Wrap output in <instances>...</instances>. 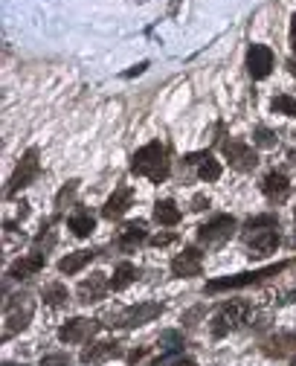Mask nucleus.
Instances as JSON below:
<instances>
[{
    "instance_id": "nucleus-1",
    "label": "nucleus",
    "mask_w": 296,
    "mask_h": 366,
    "mask_svg": "<svg viewBox=\"0 0 296 366\" xmlns=\"http://www.w3.org/2000/svg\"><path fill=\"white\" fill-rule=\"evenodd\" d=\"M131 169H134L137 175H142V177H148L151 183H163L169 177L172 163H169L166 148H163L160 143H148L134 157H131Z\"/></svg>"
},
{
    "instance_id": "nucleus-2",
    "label": "nucleus",
    "mask_w": 296,
    "mask_h": 366,
    "mask_svg": "<svg viewBox=\"0 0 296 366\" xmlns=\"http://www.w3.org/2000/svg\"><path fill=\"white\" fill-rule=\"evenodd\" d=\"M32 314H35V299L32 294H15L12 299H6V308H3V340H9L12 335L24 331L32 323Z\"/></svg>"
},
{
    "instance_id": "nucleus-3",
    "label": "nucleus",
    "mask_w": 296,
    "mask_h": 366,
    "mask_svg": "<svg viewBox=\"0 0 296 366\" xmlns=\"http://www.w3.org/2000/svg\"><path fill=\"white\" fill-rule=\"evenodd\" d=\"M290 262H276V264H268L261 271H247V273H236V276H224V279H212L206 282V294H218V291H227V288H244V285H256V282H265L276 273L288 271Z\"/></svg>"
},
{
    "instance_id": "nucleus-4",
    "label": "nucleus",
    "mask_w": 296,
    "mask_h": 366,
    "mask_svg": "<svg viewBox=\"0 0 296 366\" xmlns=\"http://www.w3.org/2000/svg\"><path fill=\"white\" fill-rule=\"evenodd\" d=\"M247 314H250V303H241V299L221 305V308H218V314L212 317V326H209V328H212V335H215V337L229 335V331L238 328V326L244 323Z\"/></svg>"
},
{
    "instance_id": "nucleus-5",
    "label": "nucleus",
    "mask_w": 296,
    "mask_h": 366,
    "mask_svg": "<svg viewBox=\"0 0 296 366\" xmlns=\"http://www.w3.org/2000/svg\"><path fill=\"white\" fill-rule=\"evenodd\" d=\"M233 232H236L233 215H215V218L206 221L204 227H197V241L206 247H221L224 241L233 239Z\"/></svg>"
},
{
    "instance_id": "nucleus-6",
    "label": "nucleus",
    "mask_w": 296,
    "mask_h": 366,
    "mask_svg": "<svg viewBox=\"0 0 296 366\" xmlns=\"http://www.w3.org/2000/svg\"><path fill=\"white\" fill-rule=\"evenodd\" d=\"M163 314V305L160 303H140V305H131V308H122L120 314H110V326L117 328H134V326H145L151 323L154 317Z\"/></svg>"
},
{
    "instance_id": "nucleus-7",
    "label": "nucleus",
    "mask_w": 296,
    "mask_h": 366,
    "mask_svg": "<svg viewBox=\"0 0 296 366\" xmlns=\"http://www.w3.org/2000/svg\"><path fill=\"white\" fill-rule=\"evenodd\" d=\"M38 172H41V163H38V152H35V148H29V152H26V154L21 157V163H18V169H15L12 180H9V186H6V195H15V192L26 189L29 183L38 177Z\"/></svg>"
},
{
    "instance_id": "nucleus-8",
    "label": "nucleus",
    "mask_w": 296,
    "mask_h": 366,
    "mask_svg": "<svg viewBox=\"0 0 296 366\" xmlns=\"http://www.w3.org/2000/svg\"><path fill=\"white\" fill-rule=\"evenodd\" d=\"M224 154H227L229 166H233L236 172H253L258 166L256 152L241 140H224Z\"/></svg>"
},
{
    "instance_id": "nucleus-9",
    "label": "nucleus",
    "mask_w": 296,
    "mask_h": 366,
    "mask_svg": "<svg viewBox=\"0 0 296 366\" xmlns=\"http://www.w3.org/2000/svg\"><path fill=\"white\" fill-rule=\"evenodd\" d=\"M204 271V253L197 247H186L183 253H177L172 259V273L180 279H189V276H201Z\"/></svg>"
},
{
    "instance_id": "nucleus-10",
    "label": "nucleus",
    "mask_w": 296,
    "mask_h": 366,
    "mask_svg": "<svg viewBox=\"0 0 296 366\" xmlns=\"http://www.w3.org/2000/svg\"><path fill=\"white\" fill-rule=\"evenodd\" d=\"M273 70V49L265 44H253L247 53V73L253 79H265Z\"/></svg>"
},
{
    "instance_id": "nucleus-11",
    "label": "nucleus",
    "mask_w": 296,
    "mask_h": 366,
    "mask_svg": "<svg viewBox=\"0 0 296 366\" xmlns=\"http://www.w3.org/2000/svg\"><path fill=\"white\" fill-rule=\"evenodd\" d=\"M96 328H99L96 320L76 317V320H70L67 326L58 328V340H61V343H85V340H90V337L96 335Z\"/></svg>"
},
{
    "instance_id": "nucleus-12",
    "label": "nucleus",
    "mask_w": 296,
    "mask_h": 366,
    "mask_svg": "<svg viewBox=\"0 0 296 366\" xmlns=\"http://www.w3.org/2000/svg\"><path fill=\"white\" fill-rule=\"evenodd\" d=\"M247 247H250V256H268L279 247V230L265 227V230H250L247 232Z\"/></svg>"
},
{
    "instance_id": "nucleus-13",
    "label": "nucleus",
    "mask_w": 296,
    "mask_h": 366,
    "mask_svg": "<svg viewBox=\"0 0 296 366\" xmlns=\"http://www.w3.org/2000/svg\"><path fill=\"white\" fill-rule=\"evenodd\" d=\"M261 352H265L268 358H293L296 355V335H288V331H282V335H273L268 337L265 343H261Z\"/></svg>"
},
{
    "instance_id": "nucleus-14",
    "label": "nucleus",
    "mask_w": 296,
    "mask_h": 366,
    "mask_svg": "<svg viewBox=\"0 0 296 366\" xmlns=\"http://www.w3.org/2000/svg\"><path fill=\"white\" fill-rule=\"evenodd\" d=\"M108 288H110V282L105 279V273H93L90 279H81L79 282V291L76 294H79L81 303H99Z\"/></svg>"
},
{
    "instance_id": "nucleus-15",
    "label": "nucleus",
    "mask_w": 296,
    "mask_h": 366,
    "mask_svg": "<svg viewBox=\"0 0 296 366\" xmlns=\"http://www.w3.org/2000/svg\"><path fill=\"white\" fill-rule=\"evenodd\" d=\"M131 201H134V192H131V186H120L117 192H113L110 198H108V204L102 207V215L105 218H122V215L128 212V207H131Z\"/></svg>"
},
{
    "instance_id": "nucleus-16",
    "label": "nucleus",
    "mask_w": 296,
    "mask_h": 366,
    "mask_svg": "<svg viewBox=\"0 0 296 366\" xmlns=\"http://www.w3.org/2000/svg\"><path fill=\"white\" fill-rule=\"evenodd\" d=\"M186 163H189V166H197V177L206 180V183H212V180H218V177H221V163H218L215 157H212V154H206V152H201V154H189Z\"/></svg>"
},
{
    "instance_id": "nucleus-17",
    "label": "nucleus",
    "mask_w": 296,
    "mask_h": 366,
    "mask_svg": "<svg viewBox=\"0 0 296 366\" xmlns=\"http://www.w3.org/2000/svg\"><path fill=\"white\" fill-rule=\"evenodd\" d=\"M44 262H47V256L44 253H29V256H24V259H18L9 268V276L12 279H29V276H35L41 268H44Z\"/></svg>"
},
{
    "instance_id": "nucleus-18",
    "label": "nucleus",
    "mask_w": 296,
    "mask_h": 366,
    "mask_svg": "<svg viewBox=\"0 0 296 366\" xmlns=\"http://www.w3.org/2000/svg\"><path fill=\"white\" fill-rule=\"evenodd\" d=\"M261 189H265V195L270 201H285L288 192H290V183L282 172H270L265 180H261Z\"/></svg>"
},
{
    "instance_id": "nucleus-19",
    "label": "nucleus",
    "mask_w": 296,
    "mask_h": 366,
    "mask_svg": "<svg viewBox=\"0 0 296 366\" xmlns=\"http://www.w3.org/2000/svg\"><path fill=\"white\" fill-rule=\"evenodd\" d=\"M117 355H120V343H93L81 352V360L85 363H105Z\"/></svg>"
},
{
    "instance_id": "nucleus-20",
    "label": "nucleus",
    "mask_w": 296,
    "mask_h": 366,
    "mask_svg": "<svg viewBox=\"0 0 296 366\" xmlns=\"http://www.w3.org/2000/svg\"><path fill=\"white\" fill-rule=\"evenodd\" d=\"M142 241H145V221H131L128 227H122L120 239H117V244L122 250H134V247Z\"/></svg>"
},
{
    "instance_id": "nucleus-21",
    "label": "nucleus",
    "mask_w": 296,
    "mask_h": 366,
    "mask_svg": "<svg viewBox=\"0 0 296 366\" xmlns=\"http://www.w3.org/2000/svg\"><path fill=\"white\" fill-rule=\"evenodd\" d=\"M96 259V250H79V253H67V256H64L61 262H58V271L61 273H79L81 268H85V264L88 262H93Z\"/></svg>"
},
{
    "instance_id": "nucleus-22",
    "label": "nucleus",
    "mask_w": 296,
    "mask_h": 366,
    "mask_svg": "<svg viewBox=\"0 0 296 366\" xmlns=\"http://www.w3.org/2000/svg\"><path fill=\"white\" fill-rule=\"evenodd\" d=\"M67 224H70V230L76 232L79 239H88L90 232L96 230V221H93V215H90L88 209H76V212L70 215V221H67Z\"/></svg>"
},
{
    "instance_id": "nucleus-23",
    "label": "nucleus",
    "mask_w": 296,
    "mask_h": 366,
    "mask_svg": "<svg viewBox=\"0 0 296 366\" xmlns=\"http://www.w3.org/2000/svg\"><path fill=\"white\" fill-rule=\"evenodd\" d=\"M154 221L163 227H174L180 221V209L174 207V201H157L154 204Z\"/></svg>"
},
{
    "instance_id": "nucleus-24",
    "label": "nucleus",
    "mask_w": 296,
    "mask_h": 366,
    "mask_svg": "<svg viewBox=\"0 0 296 366\" xmlns=\"http://www.w3.org/2000/svg\"><path fill=\"white\" fill-rule=\"evenodd\" d=\"M137 271H134V264L131 262H122L117 271H113V279H110V291H125L131 282H134Z\"/></svg>"
},
{
    "instance_id": "nucleus-25",
    "label": "nucleus",
    "mask_w": 296,
    "mask_h": 366,
    "mask_svg": "<svg viewBox=\"0 0 296 366\" xmlns=\"http://www.w3.org/2000/svg\"><path fill=\"white\" fill-rule=\"evenodd\" d=\"M44 303H47L49 308L64 305V303H67V288H64L61 282H53V285H47V288H44Z\"/></svg>"
},
{
    "instance_id": "nucleus-26",
    "label": "nucleus",
    "mask_w": 296,
    "mask_h": 366,
    "mask_svg": "<svg viewBox=\"0 0 296 366\" xmlns=\"http://www.w3.org/2000/svg\"><path fill=\"white\" fill-rule=\"evenodd\" d=\"M270 108H273L276 113L296 116V99H293V96H288V93H282V96H276V99H273V102H270Z\"/></svg>"
},
{
    "instance_id": "nucleus-27",
    "label": "nucleus",
    "mask_w": 296,
    "mask_h": 366,
    "mask_svg": "<svg viewBox=\"0 0 296 366\" xmlns=\"http://www.w3.org/2000/svg\"><path fill=\"white\" fill-rule=\"evenodd\" d=\"M76 189H79V180H70L67 186H64V189L58 192V198H56V207H58V209H64V207H67V204L73 201V195H76Z\"/></svg>"
},
{
    "instance_id": "nucleus-28",
    "label": "nucleus",
    "mask_w": 296,
    "mask_h": 366,
    "mask_svg": "<svg viewBox=\"0 0 296 366\" xmlns=\"http://www.w3.org/2000/svg\"><path fill=\"white\" fill-rule=\"evenodd\" d=\"M256 145H261V148H273V145H276V134H273L270 128L258 125V128H256Z\"/></svg>"
},
{
    "instance_id": "nucleus-29",
    "label": "nucleus",
    "mask_w": 296,
    "mask_h": 366,
    "mask_svg": "<svg viewBox=\"0 0 296 366\" xmlns=\"http://www.w3.org/2000/svg\"><path fill=\"white\" fill-rule=\"evenodd\" d=\"M265 227H279L276 215H258V218H250V221H247V230H265Z\"/></svg>"
},
{
    "instance_id": "nucleus-30",
    "label": "nucleus",
    "mask_w": 296,
    "mask_h": 366,
    "mask_svg": "<svg viewBox=\"0 0 296 366\" xmlns=\"http://www.w3.org/2000/svg\"><path fill=\"white\" fill-rule=\"evenodd\" d=\"M53 241H56L53 230H44V232H38V239H35V253H44V256H47V247H53Z\"/></svg>"
},
{
    "instance_id": "nucleus-31",
    "label": "nucleus",
    "mask_w": 296,
    "mask_h": 366,
    "mask_svg": "<svg viewBox=\"0 0 296 366\" xmlns=\"http://www.w3.org/2000/svg\"><path fill=\"white\" fill-rule=\"evenodd\" d=\"M41 366H73V360L67 355H47L41 360Z\"/></svg>"
},
{
    "instance_id": "nucleus-32",
    "label": "nucleus",
    "mask_w": 296,
    "mask_h": 366,
    "mask_svg": "<svg viewBox=\"0 0 296 366\" xmlns=\"http://www.w3.org/2000/svg\"><path fill=\"white\" fill-rule=\"evenodd\" d=\"M172 241H174V236H169V232H160V236L151 239L154 247H166V244H172Z\"/></svg>"
},
{
    "instance_id": "nucleus-33",
    "label": "nucleus",
    "mask_w": 296,
    "mask_h": 366,
    "mask_svg": "<svg viewBox=\"0 0 296 366\" xmlns=\"http://www.w3.org/2000/svg\"><path fill=\"white\" fill-rule=\"evenodd\" d=\"M290 47H293V53H296V12H293V18H290Z\"/></svg>"
},
{
    "instance_id": "nucleus-34",
    "label": "nucleus",
    "mask_w": 296,
    "mask_h": 366,
    "mask_svg": "<svg viewBox=\"0 0 296 366\" xmlns=\"http://www.w3.org/2000/svg\"><path fill=\"white\" fill-rule=\"evenodd\" d=\"M204 207H209V198H195L192 209H204Z\"/></svg>"
},
{
    "instance_id": "nucleus-35",
    "label": "nucleus",
    "mask_w": 296,
    "mask_h": 366,
    "mask_svg": "<svg viewBox=\"0 0 296 366\" xmlns=\"http://www.w3.org/2000/svg\"><path fill=\"white\" fill-rule=\"evenodd\" d=\"M172 366H197V363H195V360H189V358H183V360H174Z\"/></svg>"
},
{
    "instance_id": "nucleus-36",
    "label": "nucleus",
    "mask_w": 296,
    "mask_h": 366,
    "mask_svg": "<svg viewBox=\"0 0 296 366\" xmlns=\"http://www.w3.org/2000/svg\"><path fill=\"white\" fill-rule=\"evenodd\" d=\"M290 73H293V76H296V64H290Z\"/></svg>"
},
{
    "instance_id": "nucleus-37",
    "label": "nucleus",
    "mask_w": 296,
    "mask_h": 366,
    "mask_svg": "<svg viewBox=\"0 0 296 366\" xmlns=\"http://www.w3.org/2000/svg\"><path fill=\"white\" fill-rule=\"evenodd\" d=\"M290 366H296V358H293V363H290Z\"/></svg>"
},
{
    "instance_id": "nucleus-38",
    "label": "nucleus",
    "mask_w": 296,
    "mask_h": 366,
    "mask_svg": "<svg viewBox=\"0 0 296 366\" xmlns=\"http://www.w3.org/2000/svg\"><path fill=\"white\" fill-rule=\"evenodd\" d=\"M6 366H15V363H6Z\"/></svg>"
},
{
    "instance_id": "nucleus-39",
    "label": "nucleus",
    "mask_w": 296,
    "mask_h": 366,
    "mask_svg": "<svg viewBox=\"0 0 296 366\" xmlns=\"http://www.w3.org/2000/svg\"><path fill=\"white\" fill-rule=\"evenodd\" d=\"M293 160H296V152H293Z\"/></svg>"
}]
</instances>
